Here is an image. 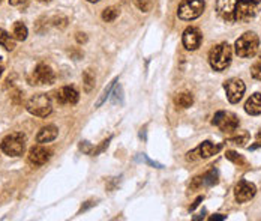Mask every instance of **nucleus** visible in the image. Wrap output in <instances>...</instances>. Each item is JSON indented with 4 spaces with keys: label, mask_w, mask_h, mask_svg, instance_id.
Listing matches in <instances>:
<instances>
[{
    "label": "nucleus",
    "mask_w": 261,
    "mask_h": 221,
    "mask_svg": "<svg viewBox=\"0 0 261 221\" xmlns=\"http://www.w3.org/2000/svg\"><path fill=\"white\" fill-rule=\"evenodd\" d=\"M233 50L227 43H222L215 45L209 53V63L215 71H224L227 69L231 63Z\"/></svg>",
    "instance_id": "obj_1"
},
{
    "label": "nucleus",
    "mask_w": 261,
    "mask_h": 221,
    "mask_svg": "<svg viewBox=\"0 0 261 221\" xmlns=\"http://www.w3.org/2000/svg\"><path fill=\"white\" fill-rule=\"evenodd\" d=\"M27 112L33 116H38V118H47L51 115L53 112V104L48 95L45 93H38L32 96L27 104H26Z\"/></svg>",
    "instance_id": "obj_2"
},
{
    "label": "nucleus",
    "mask_w": 261,
    "mask_h": 221,
    "mask_svg": "<svg viewBox=\"0 0 261 221\" xmlns=\"http://www.w3.org/2000/svg\"><path fill=\"white\" fill-rule=\"evenodd\" d=\"M260 47V38L254 32H246L236 41L234 50L239 57H254Z\"/></svg>",
    "instance_id": "obj_3"
},
{
    "label": "nucleus",
    "mask_w": 261,
    "mask_h": 221,
    "mask_svg": "<svg viewBox=\"0 0 261 221\" xmlns=\"http://www.w3.org/2000/svg\"><path fill=\"white\" fill-rule=\"evenodd\" d=\"M0 147L9 157H21L26 151V135L23 133H12L2 140Z\"/></svg>",
    "instance_id": "obj_4"
},
{
    "label": "nucleus",
    "mask_w": 261,
    "mask_h": 221,
    "mask_svg": "<svg viewBox=\"0 0 261 221\" xmlns=\"http://www.w3.org/2000/svg\"><path fill=\"white\" fill-rule=\"evenodd\" d=\"M206 8L204 0H182L177 8V17L180 20L191 21L198 18Z\"/></svg>",
    "instance_id": "obj_5"
},
{
    "label": "nucleus",
    "mask_w": 261,
    "mask_h": 221,
    "mask_svg": "<svg viewBox=\"0 0 261 221\" xmlns=\"http://www.w3.org/2000/svg\"><path fill=\"white\" fill-rule=\"evenodd\" d=\"M222 149V144H215L212 141H203L200 146H197L195 149L186 154V160L188 161H197V160H206L213 155H216Z\"/></svg>",
    "instance_id": "obj_6"
},
{
    "label": "nucleus",
    "mask_w": 261,
    "mask_h": 221,
    "mask_svg": "<svg viewBox=\"0 0 261 221\" xmlns=\"http://www.w3.org/2000/svg\"><path fill=\"white\" fill-rule=\"evenodd\" d=\"M212 124L224 133H234L239 128V118L231 112H218Z\"/></svg>",
    "instance_id": "obj_7"
},
{
    "label": "nucleus",
    "mask_w": 261,
    "mask_h": 221,
    "mask_svg": "<svg viewBox=\"0 0 261 221\" xmlns=\"http://www.w3.org/2000/svg\"><path fill=\"white\" fill-rule=\"evenodd\" d=\"M258 14V3L254 2H245V0H237L234 20L239 23H248L254 20Z\"/></svg>",
    "instance_id": "obj_8"
},
{
    "label": "nucleus",
    "mask_w": 261,
    "mask_h": 221,
    "mask_svg": "<svg viewBox=\"0 0 261 221\" xmlns=\"http://www.w3.org/2000/svg\"><path fill=\"white\" fill-rule=\"evenodd\" d=\"M56 80V76H54V71L45 65V63H39L38 66L35 68L33 71V77H32V85H38V86H42V85H51L54 83Z\"/></svg>",
    "instance_id": "obj_9"
},
{
    "label": "nucleus",
    "mask_w": 261,
    "mask_h": 221,
    "mask_svg": "<svg viewBox=\"0 0 261 221\" xmlns=\"http://www.w3.org/2000/svg\"><path fill=\"white\" fill-rule=\"evenodd\" d=\"M224 89H225V92H227L228 101L231 104H237L243 98L246 86L240 79H230V80H227L225 83H224Z\"/></svg>",
    "instance_id": "obj_10"
},
{
    "label": "nucleus",
    "mask_w": 261,
    "mask_h": 221,
    "mask_svg": "<svg viewBox=\"0 0 261 221\" xmlns=\"http://www.w3.org/2000/svg\"><path fill=\"white\" fill-rule=\"evenodd\" d=\"M51 154H53L51 149H47V147L38 144V146H33L29 151L27 158H29V163L33 164L35 167H41L48 163V160L51 158Z\"/></svg>",
    "instance_id": "obj_11"
},
{
    "label": "nucleus",
    "mask_w": 261,
    "mask_h": 221,
    "mask_svg": "<svg viewBox=\"0 0 261 221\" xmlns=\"http://www.w3.org/2000/svg\"><path fill=\"white\" fill-rule=\"evenodd\" d=\"M257 194V187L252 182H248L245 179L239 180V183L234 188V197L239 203H246L251 199H254V196Z\"/></svg>",
    "instance_id": "obj_12"
},
{
    "label": "nucleus",
    "mask_w": 261,
    "mask_h": 221,
    "mask_svg": "<svg viewBox=\"0 0 261 221\" xmlns=\"http://www.w3.org/2000/svg\"><path fill=\"white\" fill-rule=\"evenodd\" d=\"M237 0H218L216 2V12L218 15L227 23H234V12H236Z\"/></svg>",
    "instance_id": "obj_13"
},
{
    "label": "nucleus",
    "mask_w": 261,
    "mask_h": 221,
    "mask_svg": "<svg viewBox=\"0 0 261 221\" xmlns=\"http://www.w3.org/2000/svg\"><path fill=\"white\" fill-rule=\"evenodd\" d=\"M201 40H203V35L197 27H188L183 32V45L186 50H197L201 45Z\"/></svg>",
    "instance_id": "obj_14"
},
{
    "label": "nucleus",
    "mask_w": 261,
    "mask_h": 221,
    "mask_svg": "<svg viewBox=\"0 0 261 221\" xmlns=\"http://www.w3.org/2000/svg\"><path fill=\"white\" fill-rule=\"evenodd\" d=\"M80 99L78 90L72 86H63L56 92V101L60 104H77Z\"/></svg>",
    "instance_id": "obj_15"
},
{
    "label": "nucleus",
    "mask_w": 261,
    "mask_h": 221,
    "mask_svg": "<svg viewBox=\"0 0 261 221\" xmlns=\"http://www.w3.org/2000/svg\"><path fill=\"white\" fill-rule=\"evenodd\" d=\"M59 135V130L54 127V125H47V127H42L36 135V141L44 144V143H50L53 140H56Z\"/></svg>",
    "instance_id": "obj_16"
},
{
    "label": "nucleus",
    "mask_w": 261,
    "mask_h": 221,
    "mask_svg": "<svg viewBox=\"0 0 261 221\" xmlns=\"http://www.w3.org/2000/svg\"><path fill=\"white\" fill-rule=\"evenodd\" d=\"M245 112L251 116L261 115V93H254L248 98L245 104Z\"/></svg>",
    "instance_id": "obj_17"
},
{
    "label": "nucleus",
    "mask_w": 261,
    "mask_h": 221,
    "mask_svg": "<svg viewBox=\"0 0 261 221\" xmlns=\"http://www.w3.org/2000/svg\"><path fill=\"white\" fill-rule=\"evenodd\" d=\"M174 104L179 107V108H189L192 104H194V98L191 93L188 92H182V93H177L174 96Z\"/></svg>",
    "instance_id": "obj_18"
},
{
    "label": "nucleus",
    "mask_w": 261,
    "mask_h": 221,
    "mask_svg": "<svg viewBox=\"0 0 261 221\" xmlns=\"http://www.w3.org/2000/svg\"><path fill=\"white\" fill-rule=\"evenodd\" d=\"M0 45H2L5 50L12 51L15 48V43H14V36H11L6 30L0 29Z\"/></svg>",
    "instance_id": "obj_19"
},
{
    "label": "nucleus",
    "mask_w": 261,
    "mask_h": 221,
    "mask_svg": "<svg viewBox=\"0 0 261 221\" xmlns=\"http://www.w3.org/2000/svg\"><path fill=\"white\" fill-rule=\"evenodd\" d=\"M12 36H14V40H17V41H26V38H27V27L21 21H17L14 24Z\"/></svg>",
    "instance_id": "obj_20"
},
{
    "label": "nucleus",
    "mask_w": 261,
    "mask_h": 221,
    "mask_svg": "<svg viewBox=\"0 0 261 221\" xmlns=\"http://www.w3.org/2000/svg\"><path fill=\"white\" fill-rule=\"evenodd\" d=\"M83 86H84V90L87 93L92 92V89L95 88V74L92 72V69L84 71V74H83Z\"/></svg>",
    "instance_id": "obj_21"
},
{
    "label": "nucleus",
    "mask_w": 261,
    "mask_h": 221,
    "mask_svg": "<svg viewBox=\"0 0 261 221\" xmlns=\"http://www.w3.org/2000/svg\"><path fill=\"white\" fill-rule=\"evenodd\" d=\"M119 14H120L119 8H116V6H110V8L104 9V12H102V20L107 21V23H113V21L119 17Z\"/></svg>",
    "instance_id": "obj_22"
},
{
    "label": "nucleus",
    "mask_w": 261,
    "mask_h": 221,
    "mask_svg": "<svg viewBox=\"0 0 261 221\" xmlns=\"http://www.w3.org/2000/svg\"><path fill=\"white\" fill-rule=\"evenodd\" d=\"M218 177H219L218 170L210 169L207 173H204V176H203V183H204V185H209V187L216 185V183H218Z\"/></svg>",
    "instance_id": "obj_23"
},
{
    "label": "nucleus",
    "mask_w": 261,
    "mask_h": 221,
    "mask_svg": "<svg viewBox=\"0 0 261 221\" xmlns=\"http://www.w3.org/2000/svg\"><path fill=\"white\" fill-rule=\"evenodd\" d=\"M248 140H249V133H248V131H239L237 135H234V137L230 138L231 143H234V144H240V146L245 144V143H248Z\"/></svg>",
    "instance_id": "obj_24"
},
{
    "label": "nucleus",
    "mask_w": 261,
    "mask_h": 221,
    "mask_svg": "<svg viewBox=\"0 0 261 221\" xmlns=\"http://www.w3.org/2000/svg\"><path fill=\"white\" fill-rule=\"evenodd\" d=\"M225 157H227V160L233 161V163L237 164V166H246V160H245L242 155L236 154L234 151H228V152L225 154Z\"/></svg>",
    "instance_id": "obj_25"
},
{
    "label": "nucleus",
    "mask_w": 261,
    "mask_h": 221,
    "mask_svg": "<svg viewBox=\"0 0 261 221\" xmlns=\"http://www.w3.org/2000/svg\"><path fill=\"white\" fill-rule=\"evenodd\" d=\"M135 5L143 12H149L152 9V2H150V0H135Z\"/></svg>",
    "instance_id": "obj_26"
},
{
    "label": "nucleus",
    "mask_w": 261,
    "mask_h": 221,
    "mask_svg": "<svg viewBox=\"0 0 261 221\" xmlns=\"http://www.w3.org/2000/svg\"><path fill=\"white\" fill-rule=\"evenodd\" d=\"M53 24L59 29H65L68 26V18L63 17V15H59V17H54L53 18Z\"/></svg>",
    "instance_id": "obj_27"
},
{
    "label": "nucleus",
    "mask_w": 261,
    "mask_h": 221,
    "mask_svg": "<svg viewBox=\"0 0 261 221\" xmlns=\"http://www.w3.org/2000/svg\"><path fill=\"white\" fill-rule=\"evenodd\" d=\"M251 76H252L255 80H261V62H260V63H255V65L251 68Z\"/></svg>",
    "instance_id": "obj_28"
},
{
    "label": "nucleus",
    "mask_w": 261,
    "mask_h": 221,
    "mask_svg": "<svg viewBox=\"0 0 261 221\" xmlns=\"http://www.w3.org/2000/svg\"><path fill=\"white\" fill-rule=\"evenodd\" d=\"M138 160H140V161H144V163H147V164H150V166H153V167L162 169V164H159V163H156V161H152V160H149L147 155H144V154L138 155Z\"/></svg>",
    "instance_id": "obj_29"
},
{
    "label": "nucleus",
    "mask_w": 261,
    "mask_h": 221,
    "mask_svg": "<svg viewBox=\"0 0 261 221\" xmlns=\"http://www.w3.org/2000/svg\"><path fill=\"white\" fill-rule=\"evenodd\" d=\"M75 40H77L78 44H86V43H87V36H86V33L78 32V33L75 35Z\"/></svg>",
    "instance_id": "obj_30"
},
{
    "label": "nucleus",
    "mask_w": 261,
    "mask_h": 221,
    "mask_svg": "<svg viewBox=\"0 0 261 221\" xmlns=\"http://www.w3.org/2000/svg\"><path fill=\"white\" fill-rule=\"evenodd\" d=\"M255 140H257V141H255V144H252V146L249 147V149H252V151H254V149H257V147H261V130L257 133Z\"/></svg>",
    "instance_id": "obj_31"
},
{
    "label": "nucleus",
    "mask_w": 261,
    "mask_h": 221,
    "mask_svg": "<svg viewBox=\"0 0 261 221\" xmlns=\"http://www.w3.org/2000/svg\"><path fill=\"white\" fill-rule=\"evenodd\" d=\"M224 220H227L225 215H221V214H216L213 217H210V221H224Z\"/></svg>",
    "instance_id": "obj_32"
},
{
    "label": "nucleus",
    "mask_w": 261,
    "mask_h": 221,
    "mask_svg": "<svg viewBox=\"0 0 261 221\" xmlns=\"http://www.w3.org/2000/svg\"><path fill=\"white\" fill-rule=\"evenodd\" d=\"M26 2V0H9V5H12V6H20V5H23Z\"/></svg>",
    "instance_id": "obj_33"
},
{
    "label": "nucleus",
    "mask_w": 261,
    "mask_h": 221,
    "mask_svg": "<svg viewBox=\"0 0 261 221\" xmlns=\"http://www.w3.org/2000/svg\"><path fill=\"white\" fill-rule=\"evenodd\" d=\"M201 200H203V197H198V199H197V200L194 202V205L191 206V211H194V209H195V208H197V206L200 205V202H201Z\"/></svg>",
    "instance_id": "obj_34"
},
{
    "label": "nucleus",
    "mask_w": 261,
    "mask_h": 221,
    "mask_svg": "<svg viewBox=\"0 0 261 221\" xmlns=\"http://www.w3.org/2000/svg\"><path fill=\"white\" fill-rule=\"evenodd\" d=\"M245 2H254V3H260L261 0H245Z\"/></svg>",
    "instance_id": "obj_35"
},
{
    "label": "nucleus",
    "mask_w": 261,
    "mask_h": 221,
    "mask_svg": "<svg viewBox=\"0 0 261 221\" xmlns=\"http://www.w3.org/2000/svg\"><path fill=\"white\" fill-rule=\"evenodd\" d=\"M38 2H41V3H50L51 0H38Z\"/></svg>",
    "instance_id": "obj_36"
},
{
    "label": "nucleus",
    "mask_w": 261,
    "mask_h": 221,
    "mask_svg": "<svg viewBox=\"0 0 261 221\" xmlns=\"http://www.w3.org/2000/svg\"><path fill=\"white\" fill-rule=\"evenodd\" d=\"M2 74H3V68L0 66V77H2Z\"/></svg>",
    "instance_id": "obj_37"
},
{
    "label": "nucleus",
    "mask_w": 261,
    "mask_h": 221,
    "mask_svg": "<svg viewBox=\"0 0 261 221\" xmlns=\"http://www.w3.org/2000/svg\"><path fill=\"white\" fill-rule=\"evenodd\" d=\"M87 2H90V3H95V2H99V0H87Z\"/></svg>",
    "instance_id": "obj_38"
}]
</instances>
